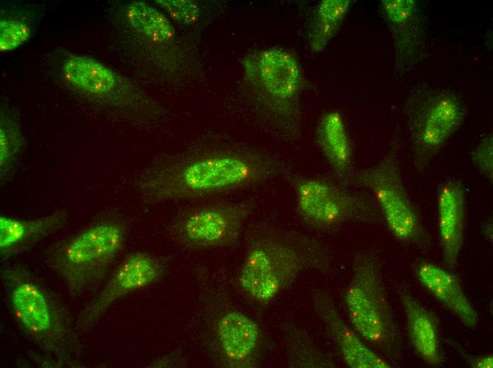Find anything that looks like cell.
I'll use <instances>...</instances> for the list:
<instances>
[{"instance_id":"ac0fdd59","label":"cell","mask_w":493,"mask_h":368,"mask_svg":"<svg viewBox=\"0 0 493 368\" xmlns=\"http://www.w3.org/2000/svg\"><path fill=\"white\" fill-rule=\"evenodd\" d=\"M63 72L74 86L87 92L107 93L115 84V76L110 69L85 57L74 56L67 59Z\"/></svg>"},{"instance_id":"7c38bea8","label":"cell","mask_w":493,"mask_h":368,"mask_svg":"<svg viewBox=\"0 0 493 368\" xmlns=\"http://www.w3.org/2000/svg\"><path fill=\"white\" fill-rule=\"evenodd\" d=\"M439 233L446 265L453 268L463 246L465 224V192L456 180L446 181L438 196Z\"/></svg>"},{"instance_id":"ffe728a7","label":"cell","mask_w":493,"mask_h":368,"mask_svg":"<svg viewBox=\"0 0 493 368\" xmlns=\"http://www.w3.org/2000/svg\"><path fill=\"white\" fill-rule=\"evenodd\" d=\"M127 17L135 30L154 41L166 42L174 38V28L166 17L145 3H131Z\"/></svg>"},{"instance_id":"5b68a950","label":"cell","mask_w":493,"mask_h":368,"mask_svg":"<svg viewBox=\"0 0 493 368\" xmlns=\"http://www.w3.org/2000/svg\"><path fill=\"white\" fill-rule=\"evenodd\" d=\"M303 263L294 245L268 236L255 238L240 268L239 284L254 300L266 304L290 284Z\"/></svg>"},{"instance_id":"3957f363","label":"cell","mask_w":493,"mask_h":368,"mask_svg":"<svg viewBox=\"0 0 493 368\" xmlns=\"http://www.w3.org/2000/svg\"><path fill=\"white\" fill-rule=\"evenodd\" d=\"M123 226L113 221L92 225L61 245L50 258L52 268L74 295L96 287L122 250Z\"/></svg>"},{"instance_id":"d6986e66","label":"cell","mask_w":493,"mask_h":368,"mask_svg":"<svg viewBox=\"0 0 493 368\" xmlns=\"http://www.w3.org/2000/svg\"><path fill=\"white\" fill-rule=\"evenodd\" d=\"M461 117L458 102L445 97L428 111L421 130V139L428 147L441 144L456 129Z\"/></svg>"},{"instance_id":"e0dca14e","label":"cell","mask_w":493,"mask_h":368,"mask_svg":"<svg viewBox=\"0 0 493 368\" xmlns=\"http://www.w3.org/2000/svg\"><path fill=\"white\" fill-rule=\"evenodd\" d=\"M321 147L332 168L340 175L351 163V148L341 115L335 111L324 115L318 128Z\"/></svg>"},{"instance_id":"83f0119b","label":"cell","mask_w":493,"mask_h":368,"mask_svg":"<svg viewBox=\"0 0 493 368\" xmlns=\"http://www.w3.org/2000/svg\"><path fill=\"white\" fill-rule=\"evenodd\" d=\"M484 234L485 236H489V238H490V236H491V238H492V224H490L489 223H488L487 225L484 226ZM490 239H491V238H490ZM491 240H492V239H491Z\"/></svg>"},{"instance_id":"52a82bcc","label":"cell","mask_w":493,"mask_h":368,"mask_svg":"<svg viewBox=\"0 0 493 368\" xmlns=\"http://www.w3.org/2000/svg\"><path fill=\"white\" fill-rule=\"evenodd\" d=\"M358 183L373 193L395 236L410 240L417 235V216L405 193L398 169L392 162L385 161L361 173Z\"/></svg>"},{"instance_id":"7402d4cb","label":"cell","mask_w":493,"mask_h":368,"mask_svg":"<svg viewBox=\"0 0 493 368\" xmlns=\"http://www.w3.org/2000/svg\"><path fill=\"white\" fill-rule=\"evenodd\" d=\"M0 146V174L3 179L8 176L22 146L20 130L11 119L1 120Z\"/></svg>"},{"instance_id":"ba28073f","label":"cell","mask_w":493,"mask_h":368,"mask_svg":"<svg viewBox=\"0 0 493 368\" xmlns=\"http://www.w3.org/2000/svg\"><path fill=\"white\" fill-rule=\"evenodd\" d=\"M163 273V265L151 255L135 252L128 255L105 288L81 311L77 327L81 330L89 329L115 301L154 283Z\"/></svg>"},{"instance_id":"44dd1931","label":"cell","mask_w":493,"mask_h":368,"mask_svg":"<svg viewBox=\"0 0 493 368\" xmlns=\"http://www.w3.org/2000/svg\"><path fill=\"white\" fill-rule=\"evenodd\" d=\"M349 1L325 0L319 5L310 34L311 47L322 50L333 36L347 13Z\"/></svg>"},{"instance_id":"9c48e42d","label":"cell","mask_w":493,"mask_h":368,"mask_svg":"<svg viewBox=\"0 0 493 368\" xmlns=\"http://www.w3.org/2000/svg\"><path fill=\"white\" fill-rule=\"evenodd\" d=\"M209 331L225 366L249 367L253 364L261 340V330L254 320L237 310H225L214 317Z\"/></svg>"},{"instance_id":"d4e9b609","label":"cell","mask_w":493,"mask_h":368,"mask_svg":"<svg viewBox=\"0 0 493 368\" xmlns=\"http://www.w3.org/2000/svg\"><path fill=\"white\" fill-rule=\"evenodd\" d=\"M472 160L484 176L492 180V138L486 137L476 149L472 155Z\"/></svg>"},{"instance_id":"7a4b0ae2","label":"cell","mask_w":493,"mask_h":368,"mask_svg":"<svg viewBox=\"0 0 493 368\" xmlns=\"http://www.w3.org/2000/svg\"><path fill=\"white\" fill-rule=\"evenodd\" d=\"M8 304L20 328L47 352L66 357L79 349L64 309L25 268L1 271Z\"/></svg>"},{"instance_id":"cb8c5ba5","label":"cell","mask_w":493,"mask_h":368,"mask_svg":"<svg viewBox=\"0 0 493 368\" xmlns=\"http://www.w3.org/2000/svg\"><path fill=\"white\" fill-rule=\"evenodd\" d=\"M157 3L163 7L176 21L183 24H192L200 16L198 5L188 0H160Z\"/></svg>"},{"instance_id":"4fadbf2b","label":"cell","mask_w":493,"mask_h":368,"mask_svg":"<svg viewBox=\"0 0 493 368\" xmlns=\"http://www.w3.org/2000/svg\"><path fill=\"white\" fill-rule=\"evenodd\" d=\"M65 211H57L33 220L0 216V253L8 259L30 248L60 229L66 223Z\"/></svg>"},{"instance_id":"8fae6325","label":"cell","mask_w":493,"mask_h":368,"mask_svg":"<svg viewBox=\"0 0 493 368\" xmlns=\"http://www.w3.org/2000/svg\"><path fill=\"white\" fill-rule=\"evenodd\" d=\"M317 314L339 348L346 363L353 368H388L390 365L369 348L343 320L332 299L324 292L312 297Z\"/></svg>"},{"instance_id":"30bf717a","label":"cell","mask_w":493,"mask_h":368,"mask_svg":"<svg viewBox=\"0 0 493 368\" xmlns=\"http://www.w3.org/2000/svg\"><path fill=\"white\" fill-rule=\"evenodd\" d=\"M294 186L298 212L314 226L339 224L350 217L358 207L355 197L322 180L296 178Z\"/></svg>"},{"instance_id":"6da1fadb","label":"cell","mask_w":493,"mask_h":368,"mask_svg":"<svg viewBox=\"0 0 493 368\" xmlns=\"http://www.w3.org/2000/svg\"><path fill=\"white\" fill-rule=\"evenodd\" d=\"M273 173L256 159L212 154L153 168L141 176L138 189L149 201L188 200L249 187Z\"/></svg>"},{"instance_id":"4316f807","label":"cell","mask_w":493,"mask_h":368,"mask_svg":"<svg viewBox=\"0 0 493 368\" xmlns=\"http://www.w3.org/2000/svg\"><path fill=\"white\" fill-rule=\"evenodd\" d=\"M469 364L475 368H492L493 367L492 355L468 358Z\"/></svg>"},{"instance_id":"8992f818","label":"cell","mask_w":493,"mask_h":368,"mask_svg":"<svg viewBox=\"0 0 493 368\" xmlns=\"http://www.w3.org/2000/svg\"><path fill=\"white\" fill-rule=\"evenodd\" d=\"M253 208L248 202L194 208L175 220L171 234L181 245L192 249L230 246L239 238Z\"/></svg>"},{"instance_id":"2e32d148","label":"cell","mask_w":493,"mask_h":368,"mask_svg":"<svg viewBox=\"0 0 493 368\" xmlns=\"http://www.w3.org/2000/svg\"><path fill=\"white\" fill-rule=\"evenodd\" d=\"M403 305L411 342L418 354L428 364L438 365L442 359L437 328L433 316L408 292H402Z\"/></svg>"},{"instance_id":"277c9868","label":"cell","mask_w":493,"mask_h":368,"mask_svg":"<svg viewBox=\"0 0 493 368\" xmlns=\"http://www.w3.org/2000/svg\"><path fill=\"white\" fill-rule=\"evenodd\" d=\"M344 302L351 323L363 338L387 355L398 351L400 335L374 263L366 260L356 267Z\"/></svg>"},{"instance_id":"603a6c76","label":"cell","mask_w":493,"mask_h":368,"mask_svg":"<svg viewBox=\"0 0 493 368\" xmlns=\"http://www.w3.org/2000/svg\"><path fill=\"white\" fill-rule=\"evenodd\" d=\"M30 29L26 24L15 20H1L0 50H12L28 40Z\"/></svg>"},{"instance_id":"5bb4252c","label":"cell","mask_w":493,"mask_h":368,"mask_svg":"<svg viewBox=\"0 0 493 368\" xmlns=\"http://www.w3.org/2000/svg\"><path fill=\"white\" fill-rule=\"evenodd\" d=\"M421 284L468 328H475L479 321L457 278L436 265L424 263L417 268Z\"/></svg>"},{"instance_id":"9a60e30c","label":"cell","mask_w":493,"mask_h":368,"mask_svg":"<svg viewBox=\"0 0 493 368\" xmlns=\"http://www.w3.org/2000/svg\"><path fill=\"white\" fill-rule=\"evenodd\" d=\"M257 70L261 84L273 98L287 100L296 94L300 83V69L289 53L278 49L261 52Z\"/></svg>"},{"instance_id":"484cf974","label":"cell","mask_w":493,"mask_h":368,"mask_svg":"<svg viewBox=\"0 0 493 368\" xmlns=\"http://www.w3.org/2000/svg\"><path fill=\"white\" fill-rule=\"evenodd\" d=\"M382 6L390 21L395 23H402L411 16L414 3L411 0H387L382 1Z\"/></svg>"}]
</instances>
